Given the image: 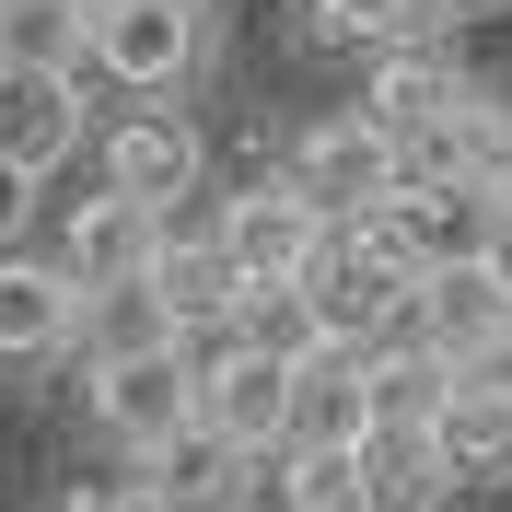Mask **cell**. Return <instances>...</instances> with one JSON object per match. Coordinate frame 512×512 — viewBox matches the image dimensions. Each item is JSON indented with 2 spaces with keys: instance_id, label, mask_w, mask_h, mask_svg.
Listing matches in <instances>:
<instances>
[{
  "instance_id": "ba28073f",
  "label": "cell",
  "mask_w": 512,
  "mask_h": 512,
  "mask_svg": "<svg viewBox=\"0 0 512 512\" xmlns=\"http://www.w3.org/2000/svg\"><path fill=\"white\" fill-rule=\"evenodd\" d=\"M163 210H140V198H82V210H70V233H59V268L82 291H117V280H152V256H163Z\"/></svg>"
},
{
  "instance_id": "30bf717a",
  "label": "cell",
  "mask_w": 512,
  "mask_h": 512,
  "mask_svg": "<svg viewBox=\"0 0 512 512\" xmlns=\"http://www.w3.org/2000/svg\"><path fill=\"white\" fill-rule=\"evenodd\" d=\"M82 152V82L70 70H12L0 59V163H24V175H47V163Z\"/></svg>"
},
{
  "instance_id": "5bb4252c",
  "label": "cell",
  "mask_w": 512,
  "mask_h": 512,
  "mask_svg": "<svg viewBox=\"0 0 512 512\" xmlns=\"http://www.w3.org/2000/svg\"><path fill=\"white\" fill-rule=\"evenodd\" d=\"M454 105H466L454 47H384V59H373V94H361V117H373L384 140H419V128H443Z\"/></svg>"
},
{
  "instance_id": "9c48e42d",
  "label": "cell",
  "mask_w": 512,
  "mask_h": 512,
  "mask_svg": "<svg viewBox=\"0 0 512 512\" xmlns=\"http://www.w3.org/2000/svg\"><path fill=\"white\" fill-rule=\"evenodd\" d=\"M82 303L94 291L59 256H0V361H59L82 338Z\"/></svg>"
},
{
  "instance_id": "44dd1931",
  "label": "cell",
  "mask_w": 512,
  "mask_h": 512,
  "mask_svg": "<svg viewBox=\"0 0 512 512\" xmlns=\"http://www.w3.org/2000/svg\"><path fill=\"white\" fill-rule=\"evenodd\" d=\"M454 361L443 350H419V338H384L373 350V419H443V396H454Z\"/></svg>"
},
{
  "instance_id": "6da1fadb",
  "label": "cell",
  "mask_w": 512,
  "mask_h": 512,
  "mask_svg": "<svg viewBox=\"0 0 512 512\" xmlns=\"http://www.w3.org/2000/svg\"><path fill=\"white\" fill-rule=\"evenodd\" d=\"M187 361H198V419H210L222 443H245V454H268V466H280V454H291V408H303V361L256 350L245 326L187 338Z\"/></svg>"
},
{
  "instance_id": "d6986e66",
  "label": "cell",
  "mask_w": 512,
  "mask_h": 512,
  "mask_svg": "<svg viewBox=\"0 0 512 512\" xmlns=\"http://www.w3.org/2000/svg\"><path fill=\"white\" fill-rule=\"evenodd\" d=\"M82 350L94 361H140V350H175V315H163V291L152 280H117L82 303Z\"/></svg>"
},
{
  "instance_id": "3957f363",
  "label": "cell",
  "mask_w": 512,
  "mask_h": 512,
  "mask_svg": "<svg viewBox=\"0 0 512 512\" xmlns=\"http://www.w3.org/2000/svg\"><path fill=\"white\" fill-rule=\"evenodd\" d=\"M291 187L315 198L326 222H361V210H384V198H408V152L350 105V117H315L303 140H291Z\"/></svg>"
},
{
  "instance_id": "9a60e30c",
  "label": "cell",
  "mask_w": 512,
  "mask_h": 512,
  "mask_svg": "<svg viewBox=\"0 0 512 512\" xmlns=\"http://www.w3.org/2000/svg\"><path fill=\"white\" fill-rule=\"evenodd\" d=\"M361 478H373V512L454 501V466H443V443H431V419H373V431H361Z\"/></svg>"
},
{
  "instance_id": "4316f807",
  "label": "cell",
  "mask_w": 512,
  "mask_h": 512,
  "mask_svg": "<svg viewBox=\"0 0 512 512\" xmlns=\"http://www.w3.org/2000/svg\"><path fill=\"white\" fill-rule=\"evenodd\" d=\"M187 12H198V0H187Z\"/></svg>"
},
{
  "instance_id": "7c38bea8",
  "label": "cell",
  "mask_w": 512,
  "mask_h": 512,
  "mask_svg": "<svg viewBox=\"0 0 512 512\" xmlns=\"http://www.w3.org/2000/svg\"><path fill=\"white\" fill-rule=\"evenodd\" d=\"M152 291H163V315H175V338H210V326L245 315V268L222 256V233H163Z\"/></svg>"
},
{
  "instance_id": "cb8c5ba5",
  "label": "cell",
  "mask_w": 512,
  "mask_h": 512,
  "mask_svg": "<svg viewBox=\"0 0 512 512\" xmlns=\"http://www.w3.org/2000/svg\"><path fill=\"white\" fill-rule=\"evenodd\" d=\"M489 268L512 280V198H501V222H489Z\"/></svg>"
},
{
  "instance_id": "7a4b0ae2",
  "label": "cell",
  "mask_w": 512,
  "mask_h": 512,
  "mask_svg": "<svg viewBox=\"0 0 512 512\" xmlns=\"http://www.w3.org/2000/svg\"><path fill=\"white\" fill-rule=\"evenodd\" d=\"M210 233H222V256L245 268V291H303L338 222H326V210L291 187V175H256L245 198H222V222H210Z\"/></svg>"
},
{
  "instance_id": "603a6c76",
  "label": "cell",
  "mask_w": 512,
  "mask_h": 512,
  "mask_svg": "<svg viewBox=\"0 0 512 512\" xmlns=\"http://www.w3.org/2000/svg\"><path fill=\"white\" fill-rule=\"evenodd\" d=\"M94 512H175V501H163V489H152V478H140V489H105V501H94Z\"/></svg>"
},
{
  "instance_id": "d4e9b609",
  "label": "cell",
  "mask_w": 512,
  "mask_h": 512,
  "mask_svg": "<svg viewBox=\"0 0 512 512\" xmlns=\"http://www.w3.org/2000/svg\"><path fill=\"white\" fill-rule=\"evenodd\" d=\"M478 384H489V396H512V338H501V350L478 361Z\"/></svg>"
},
{
  "instance_id": "e0dca14e",
  "label": "cell",
  "mask_w": 512,
  "mask_h": 512,
  "mask_svg": "<svg viewBox=\"0 0 512 512\" xmlns=\"http://www.w3.org/2000/svg\"><path fill=\"white\" fill-rule=\"evenodd\" d=\"M268 489H280V512H373L361 431H350V443H291L280 466H268Z\"/></svg>"
},
{
  "instance_id": "4fadbf2b",
  "label": "cell",
  "mask_w": 512,
  "mask_h": 512,
  "mask_svg": "<svg viewBox=\"0 0 512 512\" xmlns=\"http://www.w3.org/2000/svg\"><path fill=\"white\" fill-rule=\"evenodd\" d=\"M256 478H268V454L222 443L210 419H198V431H175V443L152 454V489H163L175 512H245V501H256Z\"/></svg>"
},
{
  "instance_id": "ffe728a7",
  "label": "cell",
  "mask_w": 512,
  "mask_h": 512,
  "mask_svg": "<svg viewBox=\"0 0 512 512\" xmlns=\"http://www.w3.org/2000/svg\"><path fill=\"white\" fill-rule=\"evenodd\" d=\"M0 59H12V70L94 59V12H70V0H0Z\"/></svg>"
},
{
  "instance_id": "7402d4cb",
  "label": "cell",
  "mask_w": 512,
  "mask_h": 512,
  "mask_svg": "<svg viewBox=\"0 0 512 512\" xmlns=\"http://www.w3.org/2000/svg\"><path fill=\"white\" fill-rule=\"evenodd\" d=\"M24 210H35V175H24V163H0V256H12V233H24Z\"/></svg>"
},
{
  "instance_id": "277c9868",
  "label": "cell",
  "mask_w": 512,
  "mask_h": 512,
  "mask_svg": "<svg viewBox=\"0 0 512 512\" xmlns=\"http://www.w3.org/2000/svg\"><path fill=\"white\" fill-rule=\"evenodd\" d=\"M94 419L140 454V466H152L175 431H198V361H187V338H175V350H140V361H94Z\"/></svg>"
},
{
  "instance_id": "8fae6325",
  "label": "cell",
  "mask_w": 512,
  "mask_h": 512,
  "mask_svg": "<svg viewBox=\"0 0 512 512\" xmlns=\"http://www.w3.org/2000/svg\"><path fill=\"white\" fill-rule=\"evenodd\" d=\"M105 187L140 198V210H175V198H198V128H187V117H163V105L117 117V140H105Z\"/></svg>"
},
{
  "instance_id": "ac0fdd59",
  "label": "cell",
  "mask_w": 512,
  "mask_h": 512,
  "mask_svg": "<svg viewBox=\"0 0 512 512\" xmlns=\"http://www.w3.org/2000/svg\"><path fill=\"white\" fill-rule=\"evenodd\" d=\"M443 12H454V0H315V35H326V47L361 35V47L384 59V47H443Z\"/></svg>"
},
{
  "instance_id": "52a82bcc",
  "label": "cell",
  "mask_w": 512,
  "mask_h": 512,
  "mask_svg": "<svg viewBox=\"0 0 512 512\" xmlns=\"http://www.w3.org/2000/svg\"><path fill=\"white\" fill-rule=\"evenodd\" d=\"M489 222H501L489 187H408V198H384V233H396V256H408L419 280H431V268H478Z\"/></svg>"
},
{
  "instance_id": "2e32d148",
  "label": "cell",
  "mask_w": 512,
  "mask_h": 512,
  "mask_svg": "<svg viewBox=\"0 0 512 512\" xmlns=\"http://www.w3.org/2000/svg\"><path fill=\"white\" fill-rule=\"evenodd\" d=\"M431 443H443L454 489H512V396H489L478 373L443 396V419H431Z\"/></svg>"
},
{
  "instance_id": "8992f818",
  "label": "cell",
  "mask_w": 512,
  "mask_h": 512,
  "mask_svg": "<svg viewBox=\"0 0 512 512\" xmlns=\"http://www.w3.org/2000/svg\"><path fill=\"white\" fill-rule=\"evenodd\" d=\"M408 338H419V350H443L454 373H478V361L512 338V280L489 268V256H478V268H431V280H419Z\"/></svg>"
},
{
  "instance_id": "5b68a950",
  "label": "cell",
  "mask_w": 512,
  "mask_h": 512,
  "mask_svg": "<svg viewBox=\"0 0 512 512\" xmlns=\"http://www.w3.org/2000/svg\"><path fill=\"white\" fill-rule=\"evenodd\" d=\"M198 59V12L187 0H105L94 12V70L117 94H175Z\"/></svg>"
},
{
  "instance_id": "484cf974",
  "label": "cell",
  "mask_w": 512,
  "mask_h": 512,
  "mask_svg": "<svg viewBox=\"0 0 512 512\" xmlns=\"http://www.w3.org/2000/svg\"><path fill=\"white\" fill-rule=\"evenodd\" d=\"M70 12H105V0H70Z\"/></svg>"
}]
</instances>
